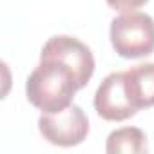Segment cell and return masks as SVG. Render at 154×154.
Instances as JSON below:
<instances>
[{
    "label": "cell",
    "mask_w": 154,
    "mask_h": 154,
    "mask_svg": "<svg viewBox=\"0 0 154 154\" xmlns=\"http://www.w3.org/2000/svg\"><path fill=\"white\" fill-rule=\"evenodd\" d=\"M78 89V82L67 65L58 60H40L27 78L26 96L42 112H58L72 103Z\"/></svg>",
    "instance_id": "cell-1"
},
{
    "label": "cell",
    "mask_w": 154,
    "mask_h": 154,
    "mask_svg": "<svg viewBox=\"0 0 154 154\" xmlns=\"http://www.w3.org/2000/svg\"><path fill=\"white\" fill-rule=\"evenodd\" d=\"M111 44L122 58H143L154 51V20L152 17L131 11L111 22Z\"/></svg>",
    "instance_id": "cell-2"
},
{
    "label": "cell",
    "mask_w": 154,
    "mask_h": 154,
    "mask_svg": "<svg viewBox=\"0 0 154 154\" xmlns=\"http://www.w3.org/2000/svg\"><path fill=\"white\" fill-rule=\"evenodd\" d=\"M38 131L53 145L74 147L80 145L89 134V120L82 107L69 105L58 112H42L38 118Z\"/></svg>",
    "instance_id": "cell-3"
},
{
    "label": "cell",
    "mask_w": 154,
    "mask_h": 154,
    "mask_svg": "<svg viewBox=\"0 0 154 154\" xmlns=\"http://www.w3.org/2000/svg\"><path fill=\"white\" fill-rule=\"evenodd\" d=\"M40 60H58L67 65L72 71L80 89L89 84L94 74V56L91 49L74 36L60 35L49 38L42 47Z\"/></svg>",
    "instance_id": "cell-4"
},
{
    "label": "cell",
    "mask_w": 154,
    "mask_h": 154,
    "mask_svg": "<svg viewBox=\"0 0 154 154\" xmlns=\"http://www.w3.org/2000/svg\"><path fill=\"white\" fill-rule=\"evenodd\" d=\"M94 109L107 122H125L138 112L127 94L123 72H111L103 78L94 94Z\"/></svg>",
    "instance_id": "cell-5"
},
{
    "label": "cell",
    "mask_w": 154,
    "mask_h": 154,
    "mask_svg": "<svg viewBox=\"0 0 154 154\" xmlns=\"http://www.w3.org/2000/svg\"><path fill=\"white\" fill-rule=\"evenodd\" d=\"M125 76V89L132 102V105L140 109L154 107V63H140L127 71Z\"/></svg>",
    "instance_id": "cell-6"
},
{
    "label": "cell",
    "mask_w": 154,
    "mask_h": 154,
    "mask_svg": "<svg viewBox=\"0 0 154 154\" xmlns=\"http://www.w3.org/2000/svg\"><path fill=\"white\" fill-rule=\"evenodd\" d=\"M105 150L109 154H143L149 150L147 136L138 127H122L109 134Z\"/></svg>",
    "instance_id": "cell-7"
},
{
    "label": "cell",
    "mask_w": 154,
    "mask_h": 154,
    "mask_svg": "<svg viewBox=\"0 0 154 154\" xmlns=\"http://www.w3.org/2000/svg\"><path fill=\"white\" fill-rule=\"evenodd\" d=\"M149 0H107L109 8H112L114 11H120V13H131V11H136L138 8L145 6Z\"/></svg>",
    "instance_id": "cell-8"
}]
</instances>
